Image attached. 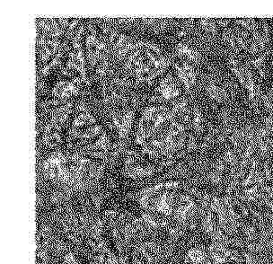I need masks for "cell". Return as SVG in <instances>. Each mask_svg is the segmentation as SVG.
<instances>
[{
	"label": "cell",
	"instance_id": "obj_1",
	"mask_svg": "<svg viewBox=\"0 0 273 264\" xmlns=\"http://www.w3.org/2000/svg\"><path fill=\"white\" fill-rule=\"evenodd\" d=\"M159 255V249L154 244H145L136 252L135 260L137 264H149L157 260Z\"/></svg>",
	"mask_w": 273,
	"mask_h": 264
},
{
	"label": "cell",
	"instance_id": "obj_2",
	"mask_svg": "<svg viewBox=\"0 0 273 264\" xmlns=\"http://www.w3.org/2000/svg\"><path fill=\"white\" fill-rule=\"evenodd\" d=\"M178 51L180 54L184 55L185 57H187L190 60H193L194 62H196L197 60L199 59V56H198L196 51H193L190 47L184 45V44H180L178 46Z\"/></svg>",
	"mask_w": 273,
	"mask_h": 264
},
{
	"label": "cell",
	"instance_id": "obj_3",
	"mask_svg": "<svg viewBox=\"0 0 273 264\" xmlns=\"http://www.w3.org/2000/svg\"><path fill=\"white\" fill-rule=\"evenodd\" d=\"M211 253L212 256L214 257L216 261H218V262H222L227 259V252L219 245H215L212 247Z\"/></svg>",
	"mask_w": 273,
	"mask_h": 264
},
{
	"label": "cell",
	"instance_id": "obj_4",
	"mask_svg": "<svg viewBox=\"0 0 273 264\" xmlns=\"http://www.w3.org/2000/svg\"><path fill=\"white\" fill-rule=\"evenodd\" d=\"M193 126L197 132L200 131L202 128V118H201V113L199 110H195L194 112V117H193Z\"/></svg>",
	"mask_w": 273,
	"mask_h": 264
},
{
	"label": "cell",
	"instance_id": "obj_5",
	"mask_svg": "<svg viewBox=\"0 0 273 264\" xmlns=\"http://www.w3.org/2000/svg\"><path fill=\"white\" fill-rule=\"evenodd\" d=\"M100 260L102 264H116V260L112 257V254H110L107 251H102L100 253Z\"/></svg>",
	"mask_w": 273,
	"mask_h": 264
},
{
	"label": "cell",
	"instance_id": "obj_6",
	"mask_svg": "<svg viewBox=\"0 0 273 264\" xmlns=\"http://www.w3.org/2000/svg\"><path fill=\"white\" fill-rule=\"evenodd\" d=\"M189 257L194 262H202L204 260V258H205L204 253L200 250H193L189 254Z\"/></svg>",
	"mask_w": 273,
	"mask_h": 264
},
{
	"label": "cell",
	"instance_id": "obj_7",
	"mask_svg": "<svg viewBox=\"0 0 273 264\" xmlns=\"http://www.w3.org/2000/svg\"><path fill=\"white\" fill-rule=\"evenodd\" d=\"M200 23L201 25L205 28V30L210 31V32H215L217 31V27H216V24L211 19H201L200 20Z\"/></svg>",
	"mask_w": 273,
	"mask_h": 264
},
{
	"label": "cell",
	"instance_id": "obj_8",
	"mask_svg": "<svg viewBox=\"0 0 273 264\" xmlns=\"http://www.w3.org/2000/svg\"><path fill=\"white\" fill-rule=\"evenodd\" d=\"M45 142H46L47 145H49L50 147L56 146L59 142V136L56 133L55 134H48L46 139H45Z\"/></svg>",
	"mask_w": 273,
	"mask_h": 264
},
{
	"label": "cell",
	"instance_id": "obj_9",
	"mask_svg": "<svg viewBox=\"0 0 273 264\" xmlns=\"http://www.w3.org/2000/svg\"><path fill=\"white\" fill-rule=\"evenodd\" d=\"M100 132V127L99 126H94L92 128H88L85 133L82 134V136L84 138H92L96 136Z\"/></svg>",
	"mask_w": 273,
	"mask_h": 264
},
{
	"label": "cell",
	"instance_id": "obj_10",
	"mask_svg": "<svg viewBox=\"0 0 273 264\" xmlns=\"http://www.w3.org/2000/svg\"><path fill=\"white\" fill-rule=\"evenodd\" d=\"M265 200L267 204L269 206L273 208V189L272 188H268L265 190Z\"/></svg>",
	"mask_w": 273,
	"mask_h": 264
},
{
	"label": "cell",
	"instance_id": "obj_11",
	"mask_svg": "<svg viewBox=\"0 0 273 264\" xmlns=\"http://www.w3.org/2000/svg\"><path fill=\"white\" fill-rule=\"evenodd\" d=\"M65 264H77V260H75L73 255L69 254L66 256Z\"/></svg>",
	"mask_w": 273,
	"mask_h": 264
}]
</instances>
